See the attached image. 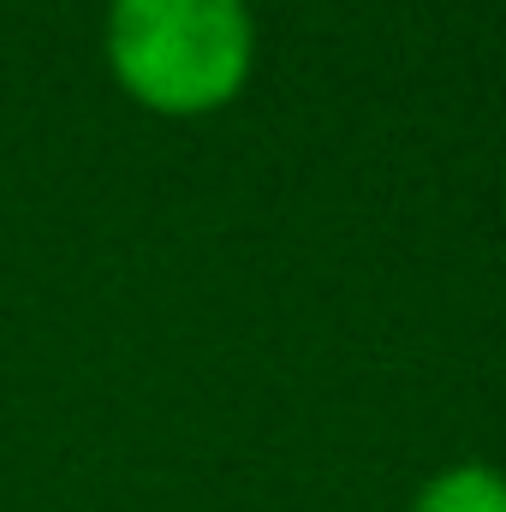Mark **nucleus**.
Here are the masks:
<instances>
[{"mask_svg": "<svg viewBox=\"0 0 506 512\" xmlns=\"http://www.w3.org/2000/svg\"><path fill=\"white\" fill-rule=\"evenodd\" d=\"M245 0H114V78L155 114H209L239 96L251 72Z\"/></svg>", "mask_w": 506, "mask_h": 512, "instance_id": "1", "label": "nucleus"}, {"mask_svg": "<svg viewBox=\"0 0 506 512\" xmlns=\"http://www.w3.org/2000/svg\"><path fill=\"white\" fill-rule=\"evenodd\" d=\"M411 512H506V477L489 465H453L435 483H423Z\"/></svg>", "mask_w": 506, "mask_h": 512, "instance_id": "2", "label": "nucleus"}]
</instances>
